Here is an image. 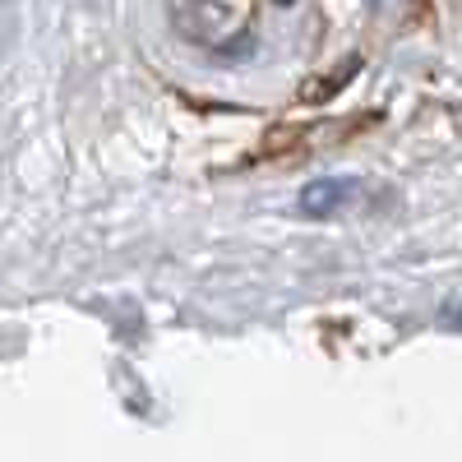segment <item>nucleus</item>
<instances>
[{
    "label": "nucleus",
    "mask_w": 462,
    "mask_h": 462,
    "mask_svg": "<svg viewBox=\"0 0 462 462\" xmlns=\"http://www.w3.org/2000/svg\"><path fill=\"white\" fill-rule=\"evenodd\" d=\"M356 199H361V180H352V176H319V180H310L300 189L296 208L305 217H333L342 208H356Z\"/></svg>",
    "instance_id": "nucleus-1"
},
{
    "label": "nucleus",
    "mask_w": 462,
    "mask_h": 462,
    "mask_svg": "<svg viewBox=\"0 0 462 462\" xmlns=\"http://www.w3.org/2000/svg\"><path fill=\"white\" fill-rule=\"evenodd\" d=\"M361 69V60L352 56V60H346L342 69H328V74H319V79H310V84H305L300 88V102H328V97H337L346 84H352V74Z\"/></svg>",
    "instance_id": "nucleus-2"
},
{
    "label": "nucleus",
    "mask_w": 462,
    "mask_h": 462,
    "mask_svg": "<svg viewBox=\"0 0 462 462\" xmlns=\"http://www.w3.org/2000/svg\"><path fill=\"white\" fill-rule=\"evenodd\" d=\"M444 324H453V328H462V305H457V310H453V315L444 310Z\"/></svg>",
    "instance_id": "nucleus-3"
},
{
    "label": "nucleus",
    "mask_w": 462,
    "mask_h": 462,
    "mask_svg": "<svg viewBox=\"0 0 462 462\" xmlns=\"http://www.w3.org/2000/svg\"><path fill=\"white\" fill-rule=\"evenodd\" d=\"M278 5H291V0H278Z\"/></svg>",
    "instance_id": "nucleus-4"
}]
</instances>
